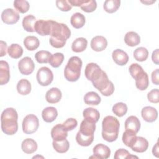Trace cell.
<instances>
[{
	"instance_id": "26",
	"label": "cell",
	"mask_w": 159,
	"mask_h": 159,
	"mask_svg": "<svg viewBox=\"0 0 159 159\" xmlns=\"http://www.w3.org/2000/svg\"><path fill=\"white\" fill-rule=\"evenodd\" d=\"M125 43L130 47H135L140 42V37L139 35L133 31L128 32L124 37Z\"/></svg>"
},
{
	"instance_id": "46",
	"label": "cell",
	"mask_w": 159,
	"mask_h": 159,
	"mask_svg": "<svg viewBox=\"0 0 159 159\" xmlns=\"http://www.w3.org/2000/svg\"><path fill=\"white\" fill-rule=\"evenodd\" d=\"M56 5H57V7L60 10H61V11H65V12L69 11L72 8V6L68 2V1H65V0L56 1Z\"/></svg>"
},
{
	"instance_id": "13",
	"label": "cell",
	"mask_w": 159,
	"mask_h": 159,
	"mask_svg": "<svg viewBox=\"0 0 159 159\" xmlns=\"http://www.w3.org/2000/svg\"><path fill=\"white\" fill-rule=\"evenodd\" d=\"M135 86L140 91L145 90L149 85V80L147 73L143 70L137 74L134 78Z\"/></svg>"
},
{
	"instance_id": "38",
	"label": "cell",
	"mask_w": 159,
	"mask_h": 159,
	"mask_svg": "<svg viewBox=\"0 0 159 159\" xmlns=\"http://www.w3.org/2000/svg\"><path fill=\"white\" fill-rule=\"evenodd\" d=\"M148 56V51L146 48L139 47L134 52V58L139 61H143L146 60Z\"/></svg>"
},
{
	"instance_id": "14",
	"label": "cell",
	"mask_w": 159,
	"mask_h": 159,
	"mask_svg": "<svg viewBox=\"0 0 159 159\" xmlns=\"http://www.w3.org/2000/svg\"><path fill=\"white\" fill-rule=\"evenodd\" d=\"M141 115L143 120L147 122H153L158 117L157 109L151 106L144 107L141 111Z\"/></svg>"
},
{
	"instance_id": "15",
	"label": "cell",
	"mask_w": 159,
	"mask_h": 159,
	"mask_svg": "<svg viewBox=\"0 0 159 159\" xmlns=\"http://www.w3.org/2000/svg\"><path fill=\"white\" fill-rule=\"evenodd\" d=\"M51 136L53 140L61 141L66 139L68 132L64 129L62 124H58L52 128L51 130Z\"/></svg>"
},
{
	"instance_id": "44",
	"label": "cell",
	"mask_w": 159,
	"mask_h": 159,
	"mask_svg": "<svg viewBox=\"0 0 159 159\" xmlns=\"http://www.w3.org/2000/svg\"><path fill=\"white\" fill-rule=\"evenodd\" d=\"M114 158L115 159H120V158H138L137 157L131 155V154L125 149L124 148H120L116 150L115 152Z\"/></svg>"
},
{
	"instance_id": "43",
	"label": "cell",
	"mask_w": 159,
	"mask_h": 159,
	"mask_svg": "<svg viewBox=\"0 0 159 159\" xmlns=\"http://www.w3.org/2000/svg\"><path fill=\"white\" fill-rule=\"evenodd\" d=\"M14 7L18 12L24 14L27 12L30 7L28 1L25 0H16L14 1Z\"/></svg>"
},
{
	"instance_id": "4",
	"label": "cell",
	"mask_w": 159,
	"mask_h": 159,
	"mask_svg": "<svg viewBox=\"0 0 159 159\" xmlns=\"http://www.w3.org/2000/svg\"><path fill=\"white\" fill-rule=\"evenodd\" d=\"M81 67V58L76 56L71 57L64 69V76L66 80L70 82L76 81L80 77Z\"/></svg>"
},
{
	"instance_id": "9",
	"label": "cell",
	"mask_w": 159,
	"mask_h": 159,
	"mask_svg": "<svg viewBox=\"0 0 159 159\" xmlns=\"http://www.w3.org/2000/svg\"><path fill=\"white\" fill-rule=\"evenodd\" d=\"M18 68L21 74L24 75H29L34 71L35 65L30 57H25L19 61Z\"/></svg>"
},
{
	"instance_id": "2",
	"label": "cell",
	"mask_w": 159,
	"mask_h": 159,
	"mask_svg": "<svg viewBox=\"0 0 159 159\" xmlns=\"http://www.w3.org/2000/svg\"><path fill=\"white\" fill-rule=\"evenodd\" d=\"M18 114L16 109L8 107L4 109L1 116V129L6 135L15 134L18 130Z\"/></svg>"
},
{
	"instance_id": "33",
	"label": "cell",
	"mask_w": 159,
	"mask_h": 159,
	"mask_svg": "<svg viewBox=\"0 0 159 159\" xmlns=\"http://www.w3.org/2000/svg\"><path fill=\"white\" fill-rule=\"evenodd\" d=\"M136 134L128 130H125V131L123 133L122 135V142L123 143L128 147L131 148L132 145L136 141L137 139Z\"/></svg>"
},
{
	"instance_id": "1",
	"label": "cell",
	"mask_w": 159,
	"mask_h": 159,
	"mask_svg": "<svg viewBox=\"0 0 159 159\" xmlns=\"http://www.w3.org/2000/svg\"><path fill=\"white\" fill-rule=\"evenodd\" d=\"M70 36L71 31L66 24L52 20V29L49 42L53 47L56 48L63 47L66 40Z\"/></svg>"
},
{
	"instance_id": "32",
	"label": "cell",
	"mask_w": 159,
	"mask_h": 159,
	"mask_svg": "<svg viewBox=\"0 0 159 159\" xmlns=\"http://www.w3.org/2000/svg\"><path fill=\"white\" fill-rule=\"evenodd\" d=\"M24 45L25 47L29 51L36 50L40 45L39 40L37 37L32 35L26 37L24 40Z\"/></svg>"
},
{
	"instance_id": "3",
	"label": "cell",
	"mask_w": 159,
	"mask_h": 159,
	"mask_svg": "<svg viewBox=\"0 0 159 159\" xmlns=\"http://www.w3.org/2000/svg\"><path fill=\"white\" fill-rule=\"evenodd\" d=\"M119 121L112 116L105 117L102 122V137L108 142H112L118 137L119 131Z\"/></svg>"
},
{
	"instance_id": "27",
	"label": "cell",
	"mask_w": 159,
	"mask_h": 159,
	"mask_svg": "<svg viewBox=\"0 0 159 159\" xmlns=\"http://www.w3.org/2000/svg\"><path fill=\"white\" fill-rule=\"evenodd\" d=\"M86 19L83 14L80 12L73 14L70 19V22L72 26L75 29H80L83 27L85 24Z\"/></svg>"
},
{
	"instance_id": "50",
	"label": "cell",
	"mask_w": 159,
	"mask_h": 159,
	"mask_svg": "<svg viewBox=\"0 0 159 159\" xmlns=\"http://www.w3.org/2000/svg\"><path fill=\"white\" fill-rule=\"evenodd\" d=\"M158 55H159V52H158V49L155 50L152 55V59L153 62L156 64L158 65L159 64V58H158Z\"/></svg>"
},
{
	"instance_id": "24",
	"label": "cell",
	"mask_w": 159,
	"mask_h": 159,
	"mask_svg": "<svg viewBox=\"0 0 159 159\" xmlns=\"http://www.w3.org/2000/svg\"><path fill=\"white\" fill-rule=\"evenodd\" d=\"M148 147V142L146 139L142 137H137L134 144L131 147L132 150L135 152L143 153L145 152Z\"/></svg>"
},
{
	"instance_id": "22",
	"label": "cell",
	"mask_w": 159,
	"mask_h": 159,
	"mask_svg": "<svg viewBox=\"0 0 159 159\" xmlns=\"http://www.w3.org/2000/svg\"><path fill=\"white\" fill-rule=\"evenodd\" d=\"M83 116L84 119L95 124L99 120L100 117L99 112L93 107L86 108L83 112Z\"/></svg>"
},
{
	"instance_id": "29",
	"label": "cell",
	"mask_w": 159,
	"mask_h": 159,
	"mask_svg": "<svg viewBox=\"0 0 159 159\" xmlns=\"http://www.w3.org/2000/svg\"><path fill=\"white\" fill-rule=\"evenodd\" d=\"M88 41L84 37H79L76 39L72 43L71 49L76 53L83 52L87 47Z\"/></svg>"
},
{
	"instance_id": "37",
	"label": "cell",
	"mask_w": 159,
	"mask_h": 159,
	"mask_svg": "<svg viewBox=\"0 0 159 159\" xmlns=\"http://www.w3.org/2000/svg\"><path fill=\"white\" fill-rule=\"evenodd\" d=\"M76 142L81 146L88 147L90 145L94 140V135L93 136H85L78 132L76 136Z\"/></svg>"
},
{
	"instance_id": "40",
	"label": "cell",
	"mask_w": 159,
	"mask_h": 159,
	"mask_svg": "<svg viewBox=\"0 0 159 159\" xmlns=\"http://www.w3.org/2000/svg\"><path fill=\"white\" fill-rule=\"evenodd\" d=\"M64 60V55L62 53H55L51 55L49 63L53 68L59 67L63 63Z\"/></svg>"
},
{
	"instance_id": "28",
	"label": "cell",
	"mask_w": 159,
	"mask_h": 159,
	"mask_svg": "<svg viewBox=\"0 0 159 159\" xmlns=\"http://www.w3.org/2000/svg\"><path fill=\"white\" fill-rule=\"evenodd\" d=\"M17 90L21 95H27L31 91V84L27 79H21L17 84Z\"/></svg>"
},
{
	"instance_id": "30",
	"label": "cell",
	"mask_w": 159,
	"mask_h": 159,
	"mask_svg": "<svg viewBox=\"0 0 159 159\" xmlns=\"http://www.w3.org/2000/svg\"><path fill=\"white\" fill-rule=\"evenodd\" d=\"M101 99L99 95L94 91L88 92L84 96V101L86 104L97 106L101 102Z\"/></svg>"
},
{
	"instance_id": "45",
	"label": "cell",
	"mask_w": 159,
	"mask_h": 159,
	"mask_svg": "<svg viewBox=\"0 0 159 159\" xmlns=\"http://www.w3.org/2000/svg\"><path fill=\"white\" fill-rule=\"evenodd\" d=\"M77 125L78 122L74 118H68L62 124L63 127L66 132L73 130L75 127H76Z\"/></svg>"
},
{
	"instance_id": "23",
	"label": "cell",
	"mask_w": 159,
	"mask_h": 159,
	"mask_svg": "<svg viewBox=\"0 0 159 159\" xmlns=\"http://www.w3.org/2000/svg\"><path fill=\"white\" fill-rule=\"evenodd\" d=\"M58 116V112L54 107H47L42 112V117L46 122L50 123L54 121Z\"/></svg>"
},
{
	"instance_id": "6",
	"label": "cell",
	"mask_w": 159,
	"mask_h": 159,
	"mask_svg": "<svg viewBox=\"0 0 159 159\" xmlns=\"http://www.w3.org/2000/svg\"><path fill=\"white\" fill-rule=\"evenodd\" d=\"M39 126L37 117L34 114H28L22 121V130L26 134H32L35 132Z\"/></svg>"
},
{
	"instance_id": "39",
	"label": "cell",
	"mask_w": 159,
	"mask_h": 159,
	"mask_svg": "<svg viewBox=\"0 0 159 159\" xmlns=\"http://www.w3.org/2000/svg\"><path fill=\"white\" fill-rule=\"evenodd\" d=\"M52 54L47 50H40L35 55L36 61L39 63H47L49 62L50 57Z\"/></svg>"
},
{
	"instance_id": "47",
	"label": "cell",
	"mask_w": 159,
	"mask_h": 159,
	"mask_svg": "<svg viewBox=\"0 0 159 159\" xmlns=\"http://www.w3.org/2000/svg\"><path fill=\"white\" fill-rule=\"evenodd\" d=\"M148 101L152 103H158L159 102V91L158 89L151 90L147 94Z\"/></svg>"
},
{
	"instance_id": "42",
	"label": "cell",
	"mask_w": 159,
	"mask_h": 159,
	"mask_svg": "<svg viewBox=\"0 0 159 159\" xmlns=\"http://www.w3.org/2000/svg\"><path fill=\"white\" fill-rule=\"evenodd\" d=\"M80 7L86 12H92L96 10L97 7V3L96 1L94 0H83Z\"/></svg>"
},
{
	"instance_id": "31",
	"label": "cell",
	"mask_w": 159,
	"mask_h": 159,
	"mask_svg": "<svg viewBox=\"0 0 159 159\" xmlns=\"http://www.w3.org/2000/svg\"><path fill=\"white\" fill-rule=\"evenodd\" d=\"M36 22V18L33 15L29 14L23 18L22 26L24 30L29 32H35L34 26Z\"/></svg>"
},
{
	"instance_id": "52",
	"label": "cell",
	"mask_w": 159,
	"mask_h": 159,
	"mask_svg": "<svg viewBox=\"0 0 159 159\" xmlns=\"http://www.w3.org/2000/svg\"><path fill=\"white\" fill-rule=\"evenodd\" d=\"M158 153H159V149H158V142L156 143L155 146H153L152 149V153L153 155H155L156 157H158Z\"/></svg>"
},
{
	"instance_id": "34",
	"label": "cell",
	"mask_w": 159,
	"mask_h": 159,
	"mask_svg": "<svg viewBox=\"0 0 159 159\" xmlns=\"http://www.w3.org/2000/svg\"><path fill=\"white\" fill-rule=\"evenodd\" d=\"M7 53L12 58L17 59L23 54V48L17 43H12L7 48Z\"/></svg>"
},
{
	"instance_id": "35",
	"label": "cell",
	"mask_w": 159,
	"mask_h": 159,
	"mask_svg": "<svg viewBox=\"0 0 159 159\" xmlns=\"http://www.w3.org/2000/svg\"><path fill=\"white\" fill-rule=\"evenodd\" d=\"M52 145L55 150L60 153H63L66 152L70 147L69 142L66 139L61 141L53 140Z\"/></svg>"
},
{
	"instance_id": "21",
	"label": "cell",
	"mask_w": 159,
	"mask_h": 159,
	"mask_svg": "<svg viewBox=\"0 0 159 159\" xmlns=\"http://www.w3.org/2000/svg\"><path fill=\"white\" fill-rule=\"evenodd\" d=\"M95 130V123H93L86 119H84L81 123L80 129L78 132L85 136H93L94 135V132Z\"/></svg>"
},
{
	"instance_id": "49",
	"label": "cell",
	"mask_w": 159,
	"mask_h": 159,
	"mask_svg": "<svg viewBox=\"0 0 159 159\" xmlns=\"http://www.w3.org/2000/svg\"><path fill=\"white\" fill-rule=\"evenodd\" d=\"M159 69L155 70L151 75V78L152 83L155 85L159 84Z\"/></svg>"
},
{
	"instance_id": "10",
	"label": "cell",
	"mask_w": 159,
	"mask_h": 159,
	"mask_svg": "<svg viewBox=\"0 0 159 159\" xmlns=\"http://www.w3.org/2000/svg\"><path fill=\"white\" fill-rule=\"evenodd\" d=\"M52 29V20H39L36 21L34 26L35 32L38 34L45 36L50 35Z\"/></svg>"
},
{
	"instance_id": "25",
	"label": "cell",
	"mask_w": 159,
	"mask_h": 159,
	"mask_svg": "<svg viewBox=\"0 0 159 159\" xmlns=\"http://www.w3.org/2000/svg\"><path fill=\"white\" fill-rule=\"evenodd\" d=\"M22 151L27 154H32L37 149V143L32 139H26L24 140L21 144Z\"/></svg>"
},
{
	"instance_id": "48",
	"label": "cell",
	"mask_w": 159,
	"mask_h": 159,
	"mask_svg": "<svg viewBox=\"0 0 159 159\" xmlns=\"http://www.w3.org/2000/svg\"><path fill=\"white\" fill-rule=\"evenodd\" d=\"M129 70L130 74L134 78L137 74H139L140 72H141L143 70L140 65H139L137 63H132L129 66Z\"/></svg>"
},
{
	"instance_id": "17",
	"label": "cell",
	"mask_w": 159,
	"mask_h": 159,
	"mask_svg": "<svg viewBox=\"0 0 159 159\" xmlns=\"http://www.w3.org/2000/svg\"><path fill=\"white\" fill-rule=\"evenodd\" d=\"M112 57L114 62L120 66L126 65L129 61L127 53L121 49L114 50L112 53Z\"/></svg>"
},
{
	"instance_id": "51",
	"label": "cell",
	"mask_w": 159,
	"mask_h": 159,
	"mask_svg": "<svg viewBox=\"0 0 159 159\" xmlns=\"http://www.w3.org/2000/svg\"><path fill=\"white\" fill-rule=\"evenodd\" d=\"M6 51H7V43L4 41L1 40V55H0V57H2L3 56L6 55Z\"/></svg>"
},
{
	"instance_id": "12",
	"label": "cell",
	"mask_w": 159,
	"mask_h": 159,
	"mask_svg": "<svg viewBox=\"0 0 159 159\" xmlns=\"http://www.w3.org/2000/svg\"><path fill=\"white\" fill-rule=\"evenodd\" d=\"M93 156H91L89 158L107 159L111 155V150L107 145L102 143H99L93 148Z\"/></svg>"
},
{
	"instance_id": "18",
	"label": "cell",
	"mask_w": 159,
	"mask_h": 159,
	"mask_svg": "<svg viewBox=\"0 0 159 159\" xmlns=\"http://www.w3.org/2000/svg\"><path fill=\"white\" fill-rule=\"evenodd\" d=\"M10 80L9 66L7 61H0V84H7Z\"/></svg>"
},
{
	"instance_id": "5",
	"label": "cell",
	"mask_w": 159,
	"mask_h": 159,
	"mask_svg": "<svg viewBox=\"0 0 159 159\" xmlns=\"http://www.w3.org/2000/svg\"><path fill=\"white\" fill-rule=\"evenodd\" d=\"M92 83L94 87L99 90L103 96H109L114 92V86L109 81L107 74L104 71H102L100 78Z\"/></svg>"
},
{
	"instance_id": "8",
	"label": "cell",
	"mask_w": 159,
	"mask_h": 159,
	"mask_svg": "<svg viewBox=\"0 0 159 159\" xmlns=\"http://www.w3.org/2000/svg\"><path fill=\"white\" fill-rule=\"evenodd\" d=\"M102 73V70L101 68L95 63H89L87 64L84 70L86 78L92 83L98 80L101 76Z\"/></svg>"
},
{
	"instance_id": "41",
	"label": "cell",
	"mask_w": 159,
	"mask_h": 159,
	"mask_svg": "<svg viewBox=\"0 0 159 159\" xmlns=\"http://www.w3.org/2000/svg\"><path fill=\"white\" fill-rule=\"evenodd\" d=\"M112 110L114 114L120 117L126 114L127 112V106L124 102H117L112 106Z\"/></svg>"
},
{
	"instance_id": "36",
	"label": "cell",
	"mask_w": 159,
	"mask_h": 159,
	"mask_svg": "<svg viewBox=\"0 0 159 159\" xmlns=\"http://www.w3.org/2000/svg\"><path fill=\"white\" fill-rule=\"evenodd\" d=\"M120 4V0H106L103 5L104 9L108 13H114L117 11Z\"/></svg>"
},
{
	"instance_id": "16",
	"label": "cell",
	"mask_w": 159,
	"mask_h": 159,
	"mask_svg": "<svg viewBox=\"0 0 159 159\" xmlns=\"http://www.w3.org/2000/svg\"><path fill=\"white\" fill-rule=\"evenodd\" d=\"M107 45L106 39L101 35H98L93 37L91 41V47L96 52H101L104 50Z\"/></svg>"
},
{
	"instance_id": "11",
	"label": "cell",
	"mask_w": 159,
	"mask_h": 159,
	"mask_svg": "<svg viewBox=\"0 0 159 159\" xmlns=\"http://www.w3.org/2000/svg\"><path fill=\"white\" fill-rule=\"evenodd\" d=\"M1 19L6 24H14L18 22L19 14L13 9H6L1 13Z\"/></svg>"
},
{
	"instance_id": "20",
	"label": "cell",
	"mask_w": 159,
	"mask_h": 159,
	"mask_svg": "<svg viewBox=\"0 0 159 159\" xmlns=\"http://www.w3.org/2000/svg\"><path fill=\"white\" fill-rule=\"evenodd\" d=\"M61 92L58 88H52L47 91L45 99L48 103L55 104L61 100Z\"/></svg>"
},
{
	"instance_id": "19",
	"label": "cell",
	"mask_w": 159,
	"mask_h": 159,
	"mask_svg": "<svg viewBox=\"0 0 159 159\" xmlns=\"http://www.w3.org/2000/svg\"><path fill=\"white\" fill-rule=\"evenodd\" d=\"M124 125L125 130H130L137 134L140 129V122L136 116H131L127 118Z\"/></svg>"
},
{
	"instance_id": "7",
	"label": "cell",
	"mask_w": 159,
	"mask_h": 159,
	"mask_svg": "<svg viewBox=\"0 0 159 159\" xmlns=\"http://www.w3.org/2000/svg\"><path fill=\"white\" fill-rule=\"evenodd\" d=\"M37 80L39 84L42 86H48L53 80V75L52 70L46 66L39 69L37 75Z\"/></svg>"
}]
</instances>
